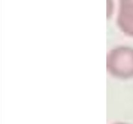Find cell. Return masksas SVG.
Segmentation results:
<instances>
[{
    "label": "cell",
    "mask_w": 133,
    "mask_h": 124,
    "mask_svg": "<svg viewBox=\"0 0 133 124\" xmlns=\"http://www.w3.org/2000/svg\"><path fill=\"white\" fill-rule=\"evenodd\" d=\"M107 67L110 74L116 78L127 79L133 77V48L119 46L109 52Z\"/></svg>",
    "instance_id": "cell-1"
},
{
    "label": "cell",
    "mask_w": 133,
    "mask_h": 124,
    "mask_svg": "<svg viewBox=\"0 0 133 124\" xmlns=\"http://www.w3.org/2000/svg\"><path fill=\"white\" fill-rule=\"evenodd\" d=\"M114 124H127V123H122V122H120V123H114Z\"/></svg>",
    "instance_id": "cell-2"
}]
</instances>
